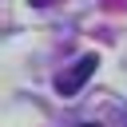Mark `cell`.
Listing matches in <instances>:
<instances>
[{
	"instance_id": "cell-2",
	"label": "cell",
	"mask_w": 127,
	"mask_h": 127,
	"mask_svg": "<svg viewBox=\"0 0 127 127\" xmlns=\"http://www.w3.org/2000/svg\"><path fill=\"white\" fill-rule=\"evenodd\" d=\"M79 127H95V123H79Z\"/></svg>"
},
{
	"instance_id": "cell-1",
	"label": "cell",
	"mask_w": 127,
	"mask_h": 127,
	"mask_svg": "<svg viewBox=\"0 0 127 127\" xmlns=\"http://www.w3.org/2000/svg\"><path fill=\"white\" fill-rule=\"evenodd\" d=\"M95 67H99V56H79V60L56 79V91H60V95H75V91L95 75Z\"/></svg>"
}]
</instances>
